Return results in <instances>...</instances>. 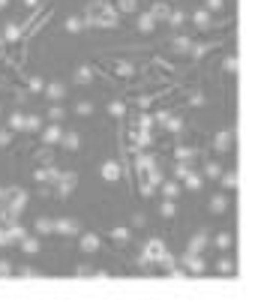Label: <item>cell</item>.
Here are the masks:
<instances>
[{
	"mask_svg": "<svg viewBox=\"0 0 261 303\" xmlns=\"http://www.w3.org/2000/svg\"><path fill=\"white\" fill-rule=\"evenodd\" d=\"M84 21H87V27H117L120 15L111 3H90Z\"/></svg>",
	"mask_w": 261,
	"mask_h": 303,
	"instance_id": "obj_1",
	"label": "cell"
},
{
	"mask_svg": "<svg viewBox=\"0 0 261 303\" xmlns=\"http://www.w3.org/2000/svg\"><path fill=\"white\" fill-rule=\"evenodd\" d=\"M138 261H141V264H159V267H174V258H171V252L165 249L162 240H150V243L144 246V252H141Z\"/></svg>",
	"mask_w": 261,
	"mask_h": 303,
	"instance_id": "obj_2",
	"label": "cell"
},
{
	"mask_svg": "<svg viewBox=\"0 0 261 303\" xmlns=\"http://www.w3.org/2000/svg\"><path fill=\"white\" fill-rule=\"evenodd\" d=\"M75 183H78V174H75V171H60V174H57V180H54L57 195H60V198H66L72 189H75Z\"/></svg>",
	"mask_w": 261,
	"mask_h": 303,
	"instance_id": "obj_3",
	"label": "cell"
},
{
	"mask_svg": "<svg viewBox=\"0 0 261 303\" xmlns=\"http://www.w3.org/2000/svg\"><path fill=\"white\" fill-rule=\"evenodd\" d=\"M54 231L63 234V237H75V234H81V222L69 219V216H60V219H54Z\"/></svg>",
	"mask_w": 261,
	"mask_h": 303,
	"instance_id": "obj_4",
	"label": "cell"
},
{
	"mask_svg": "<svg viewBox=\"0 0 261 303\" xmlns=\"http://www.w3.org/2000/svg\"><path fill=\"white\" fill-rule=\"evenodd\" d=\"M183 264H186V273H192V276H201L207 270V264L201 255H189V252H183Z\"/></svg>",
	"mask_w": 261,
	"mask_h": 303,
	"instance_id": "obj_5",
	"label": "cell"
},
{
	"mask_svg": "<svg viewBox=\"0 0 261 303\" xmlns=\"http://www.w3.org/2000/svg\"><path fill=\"white\" fill-rule=\"evenodd\" d=\"M231 141H234V132L231 129H222V132H216L213 147L219 150V153H225V150H231Z\"/></svg>",
	"mask_w": 261,
	"mask_h": 303,
	"instance_id": "obj_6",
	"label": "cell"
},
{
	"mask_svg": "<svg viewBox=\"0 0 261 303\" xmlns=\"http://www.w3.org/2000/svg\"><path fill=\"white\" fill-rule=\"evenodd\" d=\"M60 138H63L60 123H48V126H42V141H45V144H60Z\"/></svg>",
	"mask_w": 261,
	"mask_h": 303,
	"instance_id": "obj_7",
	"label": "cell"
},
{
	"mask_svg": "<svg viewBox=\"0 0 261 303\" xmlns=\"http://www.w3.org/2000/svg\"><path fill=\"white\" fill-rule=\"evenodd\" d=\"M45 96H48L51 102H60V99L66 96V84H63V81H48V84H45Z\"/></svg>",
	"mask_w": 261,
	"mask_h": 303,
	"instance_id": "obj_8",
	"label": "cell"
},
{
	"mask_svg": "<svg viewBox=\"0 0 261 303\" xmlns=\"http://www.w3.org/2000/svg\"><path fill=\"white\" fill-rule=\"evenodd\" d=\"M99 171H102V180H108V183H111V180H120V165H117L114 159L102 162V168H99Z\"/></svg>",
	"mask_w": 261,
	"mask_h": 303,
	"instance_id": "obj_9",
	"label": "cell"
},
{
	"mask_svg": "<svg viewBox=\"0 0 261 303\" xmlns=\"http://www.w3.org/2000/svg\"><path fill=\"white\" fill-rule=\"evenodd\" d=\"M156 168V159L153 156H147V153H138L135 156V171L138 174H147V171H153Z\"/></svg>",
	"mask_w": 261,
	"mask_h": 303,
	"instance_id": "obj_10",
	"label": "cell"
},
{
	"mask_svg": "<svg viewBox=\"0 0 261 303\" xmlns=\"http://www.w3.org/2000/svg\"><path fill=\"white\" fill-rule=\"evenodd\" d=\"M60 144H63L66 150H78V147H81V135H78L75 129H69V132H63V138H60Z\"/></svg>",
	"mask_w": 261,
	"mask_h": 303,
	"instance_id": "obj_11",
	"label": "cell"
},
{
	"mask_svg": "<svg viewBox=\"0 0 261 303\" xmlns=\"http://www.w3.org/2000/svg\"><path fill=\"white\" fill-rule=\"evenodd\" d=\"M171 45H174L180 54H189V51H195V42L189 39V36H174V39H171Z\"/></svg>",
	"mask_w": 261,
	"mask_h": 303,
	"instance_id": "obj_12",
	"label": "cell"
},
{
	"mask_svg": "<svg viewBox=\"0 0 261 303\" xmlns=\"http://www.w3.org/2000/svg\"><path fill=\"white\" fill-rule=\"evenodd\" d=\"M57 174H60L57 168H36V171H33V180H39V183H54Z\"/></svg>",
	"mask_w": 261,
	"mask_h": 303,
	"instance_id": "obj_13",
	"label": "cell"
},
{
	"mask_svg": "<svg viewBox=\"0 0 261 303\" xmlns=\"http://www.w3.org/2000/svg\"><path fill=\"white\" fill-rule=\"evenodd\" d=\"M138 30H141V33H153V30H156V18H153L150 12H141V15H138Z\"/></svg>",
	"mask_w": 261,
	"mask_h": 303,
	"instance_id": "obj_14",
	"label": "cell"
},
{
	"mask_svg": "<svg viewBox=\"0 0 261 303\" xmlns=\"http://www.w3.org/2000/svg\"><path fill=\"white\" fill-rule=\"evenodd\" d=\"M204 246H207V234H195V237L189 240V246H186V252H189V255H201Z\"/></svg>",
	"mask_w": 261,
	"mask_h": 303,
	"instance_id": "obj_15",
	"label": "cell"
},
{
	"mask_svg": "<svg viewBox=\"0 0 261 303\" xmlns=\"http://www.w3.org/2000/svg\"><path fill=\"white\" fill-rule=\"evenodd\" d=\"M207 207H210V213H225V210H228V198H225V195H213V198L207 201Z\"/></svg>",
	"mask_w": 261,
	"mask_h": 303,
	"instance_id": "obj_16",
	"label": "cell"
},
{
	"mask_svg": "<svg viewBox=\"0 0 261 303\" xmlns=\"http://www.w3.org/2000/svg\"><path fill=\"white\" fill-rule=\"evenodd\" d=\"M6 231H9V240H12V243H21V240L27 237L24 225H18V219H15V222H9V228H6Z\"/></svg>",
	"mask_w": 261,
	"mask_h": 303,
	"instance_id": "obj_17",
	"label": "cell"
},
{
	"mask_svg": "<svg viewBox=\"0 0 261 303\" xmlns=\"http://www.w3.org/2000/svg\"><path fill=\"white\" fill-rule=\"evenodd\" d=\"M9 129L12 132H27V117L21 114V111H15V114L9 117Z\"/></svg>",
	"mask_w": 261,
	"mask_h": 303,
	"instance_id": "obj_18",
	"label": "cell"
},
{
	"mask_svg": "<svg viewBox=\"0 0 261 303\" xmlns=\"http://www.w3.org/2000/svg\"><path fill=\"white\" fill-rule=\"evenodd\" d=\"M3 39H6V42H18V39H21V24H15V21L6 24V27H3Z\"/></svg>",
	"mask_w": 261,
	"mask_h": 303,
	"instance_id": "obj_19",
	"label": "cell"
},
{
	"mask_svg": "<svg viewBox=\"0 0 261 303\" xmlns=\"http://www.w3.org/2000/svg\"><path fill=\"white\" fill-rule=\"evenodd\" d=\"M93 81V69L90 66H78L75 69V84H90Z\"/></svg>",
	"mask_w": 261,
	"mask_h": 303,
	"instance_id": "obj_20",
	"label": "cell"
},
{
	"mask_svg": "<svg viewBox=\"0 0 261 303\" xmlns=\"http://www.w3.org/2000/svg\"><path fill=\"white\" fill-rule=\"evenodd\" d=\"M150 15H153L156 21H165V18L171 15V6H168V3H153V6H150Z\"/></svg>",
	"mask_w": 261,
	"mask_h": 303,
	"instance_id": "obj_21",
	"label": "cell"
},
{
	"mask_svg": "<svg viewBox=\"0 0 261 303\" xmlns=\"http://www.w3.org/2000/svg\"><path fill=\"white\" fill-rule=\"evenodd\" d=\"M192 21H195V27L207 30V27H210V9H198V12L192 15Z\"/></svg>",
	"mask_w": 261,
	"mask_h": 303,
	"instance_id": "obj_22",
	"label": "cell"
},
{
	"mask_svg": "<svg viewBox=\"0 0 261 303\" xmlns=\"http://www.w3.org/2000/svg\"><path fill=\"white\" fill-rule=\"evenodd\" d=\"M81 249L84 252H96L99 249V237L96 234H81Z\"/></svg>",
	"mask_w": 261,
	"mask_h": 303,
	"instance_id": "obj_23",
	"label": "cell"
},
{
	"mask_svg": "<svg viewBox=\"0 0 261 303\" xmlns=\"http://www.w3.org/2000/svg\"><path fill=\"white\" fill-rule=\"evenodd\" d=\"M222 186H225V189H237L240 186V174L237 171H225V174H222Z\"/></svg>",
	"mask_w": 261,
	"mask_h": 303,
	"instance_id": "obj_24",
	"label": "cell"
},
{
	"mask_svg": "<svg viewBox=\"0 0 261 303\" xmlns=\"http://www.w3.org/2000/svg\"><path fill=\"white\" fill-rule=\"evenodd\" d=\"M216 273H222V276H231V273H234V261H231V258H222V261H216Z\"/></svg>",
	"mask_w": 261,
	"mask_h": 303,
	"instance_id": "obj_25",
	"label": "cell"
},
{
	"mask_svg": "<svg viewBox=\"0 0 261 303\" xmlns=\"http://www.w3.org/2000/svg\"><path fill=\"white\" fill-rule=\"evenodd\" d=\"M42 126H45V120L39 114H27V132H42Z\"/></svg>",
	"mask_w": 261,
	"mask_h": 303,
	"instance_id": "obj_26",
	"label": "cell"
},
{
	"mask_svg": "<svg viewBox=\"0 0 261 303\" xmlns=\"http://www.w3.org/2000/svg\"><path fill=\"white\" fill-rule=\"evenodd\" d=\"M150 141H153L150 129H135V147H147Z\"/></svg>",
	"mask_w": 261,
	"mask_h": 303,
	"instance_id": "obj_27",
	"label": "cell"
},
{
	"mask_svg": "<svg viewBox=\"0 0 261 303\" xmlns=\"http://www.w3.org/2000/svg\"><path fill=\"white\" fill-rule=\"evenodd\" d=\"M108 114H111V117H123V114H126V105H123L120 99L108 102Z\"/></svg>",
	"mask_w": 261,
	"mask_h": 303,
	"instance_id": "obj_28",
	"label": "cell"
},
{
	"mask_svg": "<svg viewBox=\"0 0 261 303\" xmlns=\"http://www.w3.org/2000/svg\"><path fill=\"white\" fill-rule=\"evenodd\" d=\"M54 231V219H36V234H51Z\"/></svg>",
	"mask_w": 261,
	"mask_h": 303,
	"instance_id": "obj_29",
	"label": "cell"
},
{
	"mask_svg": "<svg viewBox=\"0 0 261 303\" xmlns=\"http://www.w3.org/2000/svg\"><path fill=\"white\" fill-rule=\"evenodd\" d=\"M18 246H21V249H24L27 255H33V252H39V240H36V237H24V240H21Z\"/></svg>",
	"mask_w": 261,
	"mask_h": 303,
	"instance_id": "obj_30",
	"label": "cell"
},
{
	"mask_svg": "<svg viewBox=\"0 0 261 303\" xmlns=\"http://www.w3.org/2000/svg\"><path fill=\"white\" fill-rule=\"evenodd\" d=\"M27 87H30L33 93H45V81L39 78V75H30V78H27Z\"/></svg>",
	"mask_w": 261,
	"mask_h": 303,
	"instance_id": "obj_31",
	"label": "cell"
},
{
	"mask_svg": "<svg viewBox=\"0 0 261 303\" xmlns=\"http://www.w3.org/2000/svg\"><path fill=\"white\" fill-rule=\"evenodd\" d=\"M111 237L120 240V243H126V240H129V228H126V225H114V228H111Z\"/></svg>",
	"mask_w": 261,
	"mask_h": 303,
	"instance_id": "obj_32",
	"label": "cell"
},
{
	"mask_svg": "<svg viewBox=\"0 0 261 303\" xmlns=\"http://www.w3.org/2000/svg\"><path fill=\"white\" fill-rule=\"evenodd\" d=\"M174 156H177V162H189V159L195 156V150H192V147H177Z\"/></svg>",
	"mask_w": 261,
	"mask_h": 303,
	"instance_id": "obj_33",
	"label": "cell"
},
{
	"mask_svg": "<svg viewBox=\"0 0 261 303\" xmlns=\"http://www.w3.org/2000/svg\"><path fill=\"white\" fill-rule=\"evenodd\" d=\"M63 117H66V111H63V105H57V102H54V105L48 108V120H54V123H60Z\"/></svg>",
	"mask_w": 261,
	"mask_h": 303,
	"instance_id": "obj_34",
	"label": "cell"
},
{
	"mask_svg": "<svg viewBox=\"0 0 261 303\" xmlns=\"http://www.w3.org/2000/svg\"><path fill=\"white\" fill-rule=\"evenodd\" d=\"M183 183H186V189H192V192H198V189H201V174L189 171V177H186Z\"/></svg>",
	"mask_w": 261,
	"mask_h": 303,
	"instance_id": "obj_35",
	"label": "cell"
},
{
	"mask_svg": "<svg viewBox=\"0 0 261 303\" xmlns=\"http://www.w3.org/2000/svg\"><path fill=\"white\" fill-rule=\"evenodd\" d=\"M213 246H216V249H231V234H228V231H222V234H216Z\"/></svg>",
	"mask_w": 261,
	"mask_h": 303,
	"instance_id": "obj_36",
	"label": "cell"
},
{
	"mask_svg": "<svg viewBox=\"0 0 261 303\" xmlns=\"http://www.w3.org/2000/svg\"><path fill=\"white\" fill-rule=\"evenodd\" d=\"M162 195L171 198V201L177 198V183H174V180H162Z\"/></svg>",
	"mask_w": 261,
	"mask_h": 303,
	"instance_id": "obj_37",
	"label": "cell"
},
{
	"mask_svg": "<svg viewBox=\"0 0 261 303\" xmlns=\"http://www.w3.org/2000/svg\"><path fill=\"white\" fill-rule=\"evenodd\" d=\"M189 171H192L189 162H177V165H174V177H177V180H186V177H189Z\"/></svg>",
	"mask_w": 261,
	"mask_h": 303,
	"instance_id": "obj_38",
	"label": "cell"
},
{
	"mask_svg": "<svg viewBox=\"0 0 261 303\" xmlns=\"http://www.w3.org/2000/svg\"><path fill=\"white\" fill-rule=\"evenodd\" d=\"M75 114H81V117H87V114H93V102H87V99H81V102L75 105Z\"/></svg>",
	"mask_w": 261,
	"mask_h": 303,
	"instance_id": "obj_39",
	"label": "cell"
},
{
	"mask_svg": "<svg viewBox=\"0 0 261 303\" xmlns=\"http://www.w3.org/2000/svg\"><path fill=\"white\" fill-rule=\"evenodd\" d=\"M204 177H210V180H216V177H222V168H219L216 162H207V165H204Z\"/></svg>",
	"mask_w": 261,
	"mask_h": 303,
	"instance_id": "obj_40",
	"label": "cell"
},
{
	"mask_svg": "<svg viewBox=\"0 0 261 303\" xmlns=\"http://www.w3.org/2000/svg\"><path fill=\"white\" fill-rule=\"evenodd\" d=\"M159 213H162L165 219H171V216L177 213V207H174V201H171V198H165V201H162V207H159Z\"/></svg>",
	"mask_w": 261,
	"mask_h": 303,
	"instance_id": "obj_41",
	"label": "cell"
},
{
	"mask_svg": "<svg viewBox=\"0 0 261 303\" xmlns=\"http://www.w3.org/2000/svg\"><path fill=\"white\" fill-rule=\"evenodd\" d=\"M84 24H87V21H81V18H66V30H69V33L84 30Z\"/></svg>",
	"mask_w": 261,
	"mask_h": 303,
	"instance_id": "obj_42",
	"label": "cell"
},
{
	"mask_svg": "<svg viewBox=\"0 0 261 303\" xmlns=\"http://www.w3.org/2000/svg\"><path fill=\"white\" fill-rule=\"evenodd\" d=\"M117 6H120V12H135L138 0H117Z\"/></svg>",
	"mask_w": 261,
	"mask_h": 303,
	"instance_id": "obj_43",
	"label": "cell"
},
{
	"mask_svg": "<svg viewBox=\"0 0 261 303\" xmlns=\"http://www.w3.org/2000/svg\"><path fill=\"white\" fill-rule=\"evenodd\" d=\"M165 129H168V132H180V129H183V120H180V117H168V120H165Z\"/></svg>",
	"mask_w": 261,
	"mask_h": 303,
	"instance_id": "obj_44",
	"label": "cell"
},
{
	"mask_svg": "<svg viewBox=\"0 0 261 303\" xmlns=\"http://www.w3.org/2000/svg\"><path fill=\"white\" fill-rule=\"evenodd\" d=\"M168 21H171V24H174V27H180V24H183V21H186V15H183V12H180V9H174V12H171V15H168Z\"/></svg>",
	"mask_w": 261,
	"mask_h": 303,
	"instance_id": "obj_45",
	"label": "cell"
},
{
	"mask_svg": "<svg viewBox=\"0 0 261 303\" xmlns=\"http://www.w3.org/2000/svg\"><path fill=\"white\" fill-rule=\"evenodd\" d=\"M18 276H21V279H39L42 273H39V270H30V267H24V270H18Z\"/></svg>",
	"mask_w": 261,
	"mask_h": 303,
	"instance_id": "obj_46",
	"label": "cell"
},
{
	"mask_svg": "<svg viewBox=\"0 0 261 303\" xmlns=\"http://www.w3.org/2000/svg\"><path fill=\"white\" fill-rule=\"evenodd\" d=\"M237 66H240V60H237L234 54H228V57H225V69H228V72H237Z\"/></svg>",
	"mask_w": 261,
	"mask_h": 303,
	"instance_id": "obj_47",
	"label": "cell"
},
{
	"mask_svg": "<svg viewBox=\"0 0 261 303\" xmlns=\"http://www.w3.org/2000/svg\"><path fill=\"white\" fill-rule=\"evenodd\" d=\"M12 141V129H0V147H9Z\"/></svg>",
	"mask_w": 261,
	"mask_h": 303,
	"instance_id": "obj_48",
	"label": "cell"
},
{
	"mask_svg": "<svg viewBox=\"0 0 261 303\" xmlns=\"http://www.w3.org/2000/svg\"><path fill=\"white\" fill-rule=\"evenodd\" d=\"M6 276H12V264L9 261H0V279H6Z\"/></svg>",
	"mask_w": 261,
	"mask_h": 303,
	"instance_id": "obj_49",
	"label": "cell"
},
{
	"mask_svg": "<svg viewBox=\"0 0 261 303\" xmlns=\"http://www.w3.org/2000/svg\"><path fill=\"white\" fill-rule=\"evenodd\" d=\"M153 117H147V114H141V120H138V129H153Z\"/></svg>",
	"mask_w": 261,
	"mask_h": 303,
	"instance_id": "obj_50",
	"label": "cell"
},
{
	"mask_svg": "<svg viewBox=\"0 0 261 303\" xmlns=\"http://www.w3.org/2000/svg\"><path fill=\"white\" fill-rule=\"evenodd\" d=\"M204 6H207L210 12H219V9L225 6V3H222V0H204Z\"/></svg>",
	"mask_w": 261,
	"mask_h": 303,
	"instance_id": "obj_51",
	"label": "cell"
},
{
	"mask_svg": "<svg viewBox=\"0 0 261 303\" xmlns=\"http://www.w3.org/2000/svg\"><path fill=\"white\" fill-rule=\"evenodd\" d=\"M78 276H81V279H87V276H96V273H93L90 267H84V264H81V267H78Z\"/></svg>",
	"mask_w": 261,
	"mask_h": 303,
	"instance_id": "obj_52",
	"label": "cell"
},
{
	"mask_svg": "<svg viewBox=\"0 0 261 303\" xmlns=\"http://www.w3.org/2000/svg\"><path fill=\"white\" fill-rule=\"evenodd\" d=\"M12 240H9V231H3V228H0V246H9Z\"/></svg>",
	"mask_w": 261,
	"mask_h": 303,
	"instance_id": "obj_53",
	"label": "cell"
},
{
	"mask_svg": "<svg viewBox=\"0 0 261 303\" xmlns=\"http://www.w3.org/2000/svg\"><path fill=\"white\" fill-rule=\"evenodd\" d=\"M168 273H171V279H183L186 276V270H168Z\"/></svg>",
	"mask_w": 261,
	"mask_h": 303,
	"instance_id": "obj_54",
	"label": "cell"
},
{
	"mask_svg": "<svg viewBox=\"0 0 261 303\" xmlns=\"http://www.w3.org/2000/svg\"><path fill=\"white\" fill-rule=\"evenodd\" d=\"M3 201H6V189H3V186H0V204H3Z\"/></svg>",
	"mask_w": 261,
	"mask_h": 303,
	"instance_id": "obj_55",
	"label": "cell"
},
{
	"mask_svg": "<svg viewBox=\"0 0 261 303\" xmlns=\"http://www.w3.org/2000/svg\"><path fill=\"white\" fill-rule=\"evenodd\" d=\"M36 3H39V0H24V6H30V9H33Z\"/></svg>",
	"mask_w": 261,
	"mask_h": 303,
	"instance_id": "obj_56",
	"label": "cell"
},
{
	"mask_svg": "<svg viewBox=\"0 0 261 303\" xmlns=\"http://www.w3.org/2000/svg\"><path fill=\"white\" fill-rule=\"evenodd\" d=\"M9 6V0H0V9H6Z\"/></svg>",
	"mask_w": 261,
	"mask_h": 303,
	"instance_id": "obj_57",
	"label": "cell"
},
{
	"mask_svg": "<svg viewBox=\"0 0 261 303\" xmlns=\"http://www.w3.org/2000/svg\"><path fill=\"white\" fill-rule=\"evenodd\" d=\"M3 42H6V39H3V36H0V48H3Z\"/></svg>",
	"mask_w": 261,
	"mask_h": 303,
	"instance_id": "obj_58",
	"label": "cell"
},
{
	"mask_svg": "<svg viewBox=\"0 0 261 303\" xmlns=\"http://www.w3.org/2000/svg\"><path fill=\"white\" fill-rule=\"evenodd\" d=\"M0 111H3V105H0Z\"/></svg>",
	"mask_w": 261,
	"mask_h": 303,
	"instance_id": "obj_59",
	"label": "cell"
},
{
	"mask_svg": "<svg viewBox=\"0 0 261 303\" xmlns=\"http://www.w3.org/2000/svg\"><path fill=\"white\" fill-rule=\"evenodd\" d=\"M171 3H174V0H171Z\"/></svg>",
	"mask_w": 261,
	"mask_h": 303,
	"instance_id": "obj_60",
	"label": "cell"
}]
</instances>
